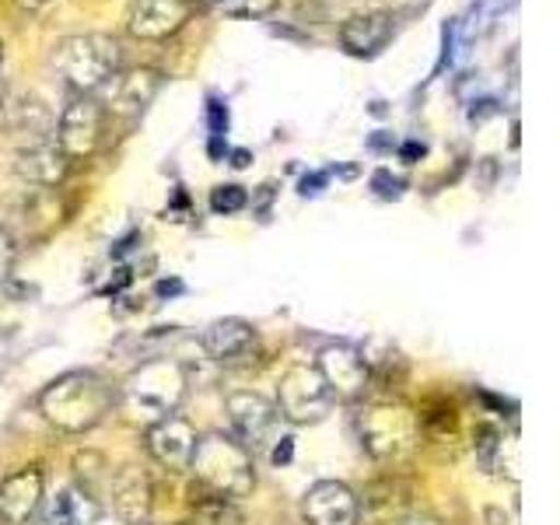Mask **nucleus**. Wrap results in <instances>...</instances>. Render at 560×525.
Segmentation results:
<instances>
[{
  "mask_svg": "<svg viewBox=\"0 0 560 525\" xmlns=\"http://www.w3.org/2000/svg\"><path fill=\"white\" fill-rule=\"evenodd\" d=\"M116 389L109 378L95 372H67L49 382L39 396V410L52 428L60 431H88L113 410Z\"/></svg>",
  "mask_w": 560,
  "mask_h": 525,
  "instance_id": "obj_1",
  "label": "nucleus"
},
{
  "mask_svg": "<svg viewBox=\"0 0 560 525\" xmlns=\"http://www.w3.org/2000/svg\"><path fill=\"white\" fill-rule=\"evenodd\" d=\"M189 469L197 483L210 494L221 498H245L256 487V472H253V455L245 452L232 434H207L197 438V448H192Z\"/></svg>",
  "mask_w": 560,
  "mask_h": 525,
  "instance_id": "obj_2",
  "label": "nucleus"
},
{
  "mask_svg": "<svg viewBox=\"0 0 560 525\" xmlns=\"http://www.w3.org/2000/svg\"><path fill=\"white\" fill-rule=\"evenodd\" d=\"M52 67H57V74L70 88L92 95L109 84L113 74H119V43L113 35H98V32L67 35V39L52 46Z\"/></svg>",
  "mask_w": 560,
  "mask_h": 525,
  "instance_id": "obj_3",
  "label": "nucleus"
},
{
  "mask_svg": "<svg viewBox=\"0 0 560 525\" xmlns=\"http://www.w3.org/2000/svg\"><path fill=\"white\" fill-rule=\"evenodd\" d=\"M358 434L368 455L389 463L402 459L420 442V420L402 402H375L358 417Z\"/></svg>",
  "mask_w": 560,
  "mask_h": 525,
  "instance_id": "obj_4",
  "label": "nucleus"
},
{
  "mask_svg": "<svg viewBox=\"0 0 560 525\" xmlns=\"http://www.w3.org/2000/svg\"><path fill=\"white\" fill-rule=\"evenodd\" d=\"M127 399L140 413H148L154 420H162L175 413V407L186 396V372L179 361L172 358H154L148 364H140L127 382Z\"/></svg>",
  "mask_w": 560,
  "mask_h": 525,
  "instance_id": "obj_5",
  "label": "nucleus"
},
{
  "mask_svg": "<svg viewBox=\"0 0 560 525\" xmlns=\"http://www.w3.org/2000/svg\"><path fill=\"white\" fill-rule=\"evenodd\" d=\"M332 393L323 382L319 368L315 364H294L291 372L280 378V393H277V413L288 417L291 424H319L332 410Z\"/></svg>",
  "mask_w": 560,
  "mask_h": 525,
  "instance_id": "obj_6",
  "label": "nucleus"
},
{
  "mask_svg": "<svg viewBox=\"0 0 560 525\" xmlns=\"http://www.w3.org/2000/svg\"><path fill=\"white\" fill-rule=\"evenodd\" d=\"M228 417H232V438L235 442L256 455L267 452L277 442L280 431V413L270 399H262L259 393H232L228 396Z\"/></svg>",
  "mask_w": 560,
  "mask_h": 525,
  "instance_id": "obj_7",
  "label": "nucleus"
},
{
  "mask_svg": "<svg viewBox=\"0 0 560 525\" xmlns=\"http://www.w3.org/2000/svg\"><path fill=\"white\" fill-rule=\"evenodd\" d=\"M315 368H319L323 382L329 385L332 399H358V396H364L368 385H372V364H368L364 350L350 347V343L323 347Z\"/></svg>",
  "mask_w": 560,
  "mask_h": 525,
  "instance_id": "obj_8",
  "label": "nucleus"
},
{
  "mask_svg": "<svg viewBox=\"0 0 560 525\" xmlns=\"http://www.w3.org/2000/svg\"><path fill=\"white\" fill-rule=\"evenodd\" d=\"M105 130V109L102 102H95L92 95H81L74 98L63 109L60 116V127H57V148L67 158H88L102 140Z\"/></svg>",
  "mask_w": 560,
  "mask_h": 525,
  "instance_id": "obj_9",
  "label": "nucleus"
},
{
  "mask_svg": "<svg viewBox=\"0 0 560 525\" xmlns=\"http://www.w3.org/2000/svg\"><path fill=\"white\" fill-rule=\"evenodd\" d=\"M189 0H133L127 28L137 39H168L189 22Z\"/></svg>",
  "mask_w": 560,
  "mask_h": 525,
  "instance_id": "obj_10",
  "label": "nucleus"
},
{
  "mask_svg": "<svg viewBox=\"0 0 560 525\" xmlns=\"http://www.w3.org/2000/svg\"><path fill=\"white\" fill-rule=\"evenodd\" d=\"M148 448H151V455L165 469L183 472V469H189L192 448H197V431H192L189 420L168 413V417L154 420V424H151V431H148Z\"/></svg>",
  "mask_w": 560,
  "mask_h": 525,
  "instance_id": "obj_11",
  "label": "nucleus"
},
{
  "mask_svg": "<svg viewBox=\"0 0 560 525\" xmlns=\"http://www.w3.org/2000/svg\"><path fill=\"white\" fill-rule=\"evenodd\" d=\"M302 512H305L308 525H358L361 504L354 494H350V487H343L337 480H323L305 494Z\"/></svg>",
  "mask_w": 560,
  "mask_h": 525,
  "instance_id": "obj_12",
  "label": "nucleus"
},
{
  "mask_svg": "<svg viewBox=\"0 0 560 525\" xmlns=\"http://www.w3.org/2000/svg\"><path fill=\"white\" fill-rule=\"evenodd\" d=\"M102 515L98 498H92L81 487H63L52 498H43L35 515L28 518L32 525H92Z\"/></svg>",
  "mask_w": 560,
  "mask_h": 525,
  "instance_id": "obj_13",
  "label": "nucleus"
},
{
  "mask_svg": "<svg viewBox=\"0 0 560 525\" xmlns=\"http://www.w3.org/2000/svg\"><path fill=\"white\" fill-rule=\"evenodd\" d=\"M39 501H43V472L35 466L11 472V477L0 483V522L25 525L35 515Z\"/></svg>",
  "mask_w": 560,
  "mask_h": 525,
  "instance_id": "obj_14",
  "label": "nucleus"
},
{
  "mask_svg": "<svg viewBox=\"0 0 560 525\" xmlns=\"http://www.w3.org/2000/svg\"><path fill=\"white\" fill-rule=\"evenodd\" d=\"M393 22L389 11H361L350 14L340 25V46L350 57H375V52L393 39Z\"/></svg>",
  "mask_w": 560,
  "mask_h": 525,
  "instance_id": "obj_15",
  "label": "nucleus"
},
{
  "mask_svg": "<svg viewBox=\"0 0 560 525\" xmlns=\"http://www.w3.org/2000/svg\"><path fill=\"white\" fill-rule=\"evenodd\" d=\"M109 105L113 113L119 116H140L151 105V98L158 95V88H162V74L151 67H137V70H122V74H113L109 78Z\"/></svg>",
  "mask_w": 560,
  "mask_h": 525,
  "instance_id": "obj_16",
  "label": "nucleus"
},
{
  "mask_svg": "<svg viewBox=\"0 0 560 525\" xmlns=\"http://www.w3.org/2000/svg\"><path fill=\"white\" fill-rule=\"evenodd\" d=\"M109 494H113L116 515L127 525L148 522V515H151V480L144 477V469H137V466L119 469L109 480Z\"/></svg>",
  "mask_w": 560,
  "mask_h": 525,
  "instance_id": "obj_17",
  "label": "nucleus"
},
{
  "mask_svg": "<svg viewBox=\"0 0 560 525\" xmlns=\"http://www.w3.org/2000/svg\"><path fill=\"white\" fill-rule=\"evenodd\" d=\"M67 168H70V158L52 144V140H43V144H25L22 151H18V162H14V172L32 186H60Z\"/></svg>",
  "mask_w": 560,
  "mask_h": 525,
  "instance_id": "obj_18",
  "label": "nucleus"
},
{
  "mask_svg": "<svg viewBox=\"0 0 560 525\" xmlns=\"http://www.w3.org/2000/svg\"><path fill=\"white\" fill-rule=\"evenodd\" d=\"M253 347H256V332L249 323H242V319H218L203 332V350L214 361H224V364L253 354Z\"/></svg>",
  "mask_w": 560,
  "mask_h": 525,
  "instance_id": "obj_19",
  "label": "nucleus"
},
{
  "mask_svg": "<svg viewBox=\"0 0 560 525\" xmlns=\"http://www.w3.org/2000/svg\"><path fill=\"white\" fill-rule=\"evenodd\" d=\"M4 116H8V127L11 133H22L28 137V144H43L52 130V116L39 98H22V102H8L4 105Z\"/></svg>",
  "mask_w": 560,
  "mask_h": 525,
  "instance_id": "obj_20",
  "label": "nucleus"
},
{
  "mask_svg": "<svg viewBox=\"0 0 560 525\" xmlns=\"http://www.w3.org/2000/svg\"><path fill=\"white\" fill-rule=\"evenodd\" d=\"M364 504H368V512H372L378 522L399 525L402 518L410 515L407 512V508H410V490L402 487L399 480H382V483H375L372 490H368Z\"/></svg>",
  "mask_w": 560,
  "mask_h": 525,
  "instance_id": "obj_21",
  "label": "nucleus"
},
{
  "mask_svg": "<svg viewBox=\"0 0 560 525\" xmlns=\"http://www.w3.org/2000/svg\"><path fill=\"white\" fill-rule=\"evenodd\" d=\"M192 525H242V512L232 498L203 490V498L192 501Z\"/></svg>",
  "mask_w": 560,
  "mask_h": 525,
  "instance_id": "obj_22",
  "label": "nucleus"
},
{
  "mask_svg": "<svg viewBox=\"0 0 560 525\" xmlns=\"http://www.w3.org/2000/svg\"><path fill=\"white\" fill-rule=\"evenodd\" d=\"M501 445H504V438L498 428H477V434H472V448H477V459L483 469H498Z\"/></svg>",
  "mask_w": 560,
  "mask_h": 525,
  "instance_id": "obj_23",
  "label": "nucleus"
},
{
  "mask_svg": "<svg viewBox=\"0 0 560 525\" xmlns=\"http://www.w3.org/2000/svg\"><path fill=\"white\" fill-rule=\"evenodd\" d=\"M245 203H249V192L242 186H218L210 192V210L214 214H238V210H245Z\"/></svg>",
  "mask_w": 560,
  "mask_h": 525,
  "instance_id": "obj_24",
  "label": "nucleus"
},
{
  "mask_svg": "<svg viewBox=\"0 0 560 525\" xmlns=\"http://www.w3.org/2000/svg\"><path fill=\"white\" fill-rule=\"evenodd\" d=\"M224 14H235V18H262L277 8V0H221Z\"/></svg>",
  "mask_w": 560,
  "mask_h": 525,
  "instance_id": "obj_25",
  "label": "nucleus"
},
{
  "mask_svg": "<svg viewBox=\"0 0 560 525\" xmlns=\"http://www.w3.org/2000/svg\"><path fill=\"white\" fill-rule=\"evenodd\" d=\"M402 186H407V183H402L399 175H389V172H375V179H372V189L378 192L382 200H396L402 192Z\"/></svg>",
  "mask_w": 560,
  "mask_h": 525,
  "instance_id": "obj_26",
  "label": "nucleus"
},
{
  "mask_svg": "<svg viewBox=\"0 0 560 525\" xmlns=\"http://www.w3.org/2000/svg\"><path fill=\"white\" fill-rule=\"evenodd\" d=\"M11 267H14V238L8 228L0 224V280H8Z\"/></svg>",
  "mask_w": 560,
  "mask_h": 525,
  "instance_id": "obj_27",
  "label": "nucleus"
},
{
  "mask_svg": "<svg viewBox=\"0 0 560 525\" xmlns=\"http://www.w3.org/2000/svg\"><path fill=\"white\" fill-rule=\"evenodd\" d=\"M207 119H210V137H224V130H228V109H224L218 98H210Z\"/></svg>",
  "mask_w": 560,
  "mask_h": 525,
  "instance_id": "obj_28",
  "label": "nucleus"
},
{
  "mask_svg": "<svg viewBox=\"0 0 560 525\" xmlns=\"http://www.w3.org/2000/svg\"><path fill=\"white\" fill-rule=\"evenodd\" d=\"M434 4V0H389V14H402V18H410V14H420V11H428Z\"/></svg>",
  "mask_w": 560,
  "mask_h": 525,
  "instance_id": "obj_29",
  "label": "nucleus"
},
{
  "mask_svg": "<svg viewBox=\"0 0 560 525\" xmlns=\"http://www.w3.org/2000/svg\"><path fill=\"white\" fill-rule=\"evenodd\" d=\"M291 455H294V438H277V442H273V452H270L273 466H288V463H291Z\"/></svg>",
  "mask_w": 560,
  "mask_h": 525,
  "instance_id": "obj_30",
  "label": "nucleus"
},
{
  "mask_svg": "<svg viewBox=\"0 0 560 525\" xmlns=\"http://www.w3.org/2000/svg\"><path fill=\"white\" fill-rule=\"evenodd\" d=\"M326 179H329V172H308L302 179V197H315V192H323Z\"/></svg>",
  "mask_w": 560,
  "mask_h": 525,
  "instance_id": "obj_31",
  "label": "nucleus"
},
{
  "mask_svg": "<svg viewBox=\"0 0 560 525\" xmlns=\"http://www.w3.org/2000/svg\"><path fill=\"white\" fill-rule=\"evenodd\" d=\"M399 158H402L407 165H413L417 158H424V144H413V140H410V144H402V148H399Z\"/></svg>",
  "mask_w": 560,
  "mask_h": 525,
  "instance_id": "obj_32",
  "label": "nucleus"
},
{
  "mask_svg": "<svg viewBox=\"0 0 560 525\" xmlns=\"http://www.w3.org/2000/svg\"><path fill=\"white\" fill-rule=\"evenodd\" d=\"M158 294H162V298L183 294V284H179V280H158Z\"/></svg>",
  "mask_w": 560,
  "mask_h": 525,
  "instance_id": "obj_33",
  "label": "nucleus"
},
{
  "mask_svg": "<svg viewBox=\"0 0 560 525\" xmlns=\"http://www.w3.org/2000/svg\"><path fill=\"white\" fill-rule=\"evenodd\" d=\"M249 162H253V154L245 151V148L232 151V165H235V168H245V165H249Z\"/></svg>",
  "mask_w": 560,
  "mask_h": 525,
  "instance_id": "obj_34",
  "label": "nucleus"
},
{
  "mask_svg": "<svg viewBox=\"0 0 560 525\" xmlns=\"http://www.w3.org/2000/svg\"><path fill=\"white\" fill-rule=\"evenodd\" d=\"M399 525H438L434 518H420V515H407Z\"/></svg>",
  "mask_w": 560,
  "mask_h": 525,
  "instance_id": "obj_35",
  "label": "nucleus"
},
{
  "mask_svg": "<svg viewBox=\"0 0 560 525\" xmlns=\"http://www.w3.org/2000/svg\"><path fill=\"white\" fill-rule=\"evenodd\" d=\"M18 4L28 8V11H39V8H46V4H49V0H18Z\"/></svg>",
  "mask_w": 560,
  "mask_h": 525,
  "instance_id": "obj_36",
  "label": "nucleus"
},
{
  "mask_svg": "<svg viewBox=\"0 0 560 525\" xmlns=\"http://www.w3.org/2000/svg\"><path fill=\"white\" fill-rule=\"evenodd\" d=\"M4 105H8V84L0 78V116H4Z\"/></svg>",
  "mask_w": 560,
  "mask_h": 525,
  "instance_id": "obj_37",
  "label": "nucleus"
},
{
  "mask_svg": "<svg viewBox=\"0 0 560 525\" xmlns=\"http://www.w3.org/2000/svg\"><path fill=\"white\" fill-rule=\"evenodd\" d=\"M0 60H4V43H0Z\"/></svg>",
  "mask_w": 560,
  "mask_h": 525,
  "instance_id": "obj_38",
  "label": "nucleus"
}]
</instances>
